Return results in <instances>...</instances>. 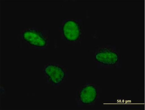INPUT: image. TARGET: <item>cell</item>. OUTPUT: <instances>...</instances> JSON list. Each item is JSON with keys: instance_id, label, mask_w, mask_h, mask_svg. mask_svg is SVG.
<instances>
[{"instance_id": "5", "label": "cell", "mask_w": 145, "mask_h": 110, "mask_svg": "<svg viewBox=\"0 0 145 110\" xmlns=\"http://www.w3.org/2000/svg\"><path fill=\"white\" fill-rule=\"evenodd\" d=\"M45 73L53 83L57 84L61 83L64 79V71L60 67L50 65L47 66L44 69Z\"/></svg>"}, {"instance_id": "2", "label": "cell", "mask_w": 145, "mask_h": 110, "mask_svg": "<svg viewBox=\"0 0 145 110\" xmlns=\"http://www.w3.org/2000/svg\"><path fill=\"white\" fill-rule=\"evenodd\" d=\"M23 39L31 45L38 47H43L47 44L45 37L39 31L35 29H29L23 33Z\"/></svg>"}, {"instance_id": "4", "label": "cell", "mask_w": 145, "mask_h": 110, "mask_svg": "<svg viewBox=\"0 0 145 110\" xmlns=\"http://www.w3.org/2000/svg\"><path fill=\"white\" fill-rule=\"evenodd\" d=\"M97 96L96 88L91 84H88L81 89L79 96L81 103L84 105H89L95 102Z\"/></svg>"}, {"instance_id": "3", "label": "cell", "mask_w": 145, "mask_h": 110, "mask_svg": "<svg viewBox=\"0 0 145 110\" xmlns=\"http://www.w3.org/2000/svg\"><path fill=\"white\" fill-rule=\"evenodd\" d=\"M118 54L108 48L99 50L95 55V60L98 62L106 65L113 66L118 61Z\"/></svg>"}, {"instance_id": "1", "label": "cell", "mask_w": 145, "mask_h": 110, "mask_svg": "<svg viewBox=\"0 0 145 110\" xmlns=\"http://www.w3.org/2000/svg\"><path fill=\"white\" fill-rule=\"evenodd\" d=\"M81 30L80 24L74 20L67 21L63 25V35L66 39L69 41L78 40L81 35Z\"/></svg>"}]
</instances>
